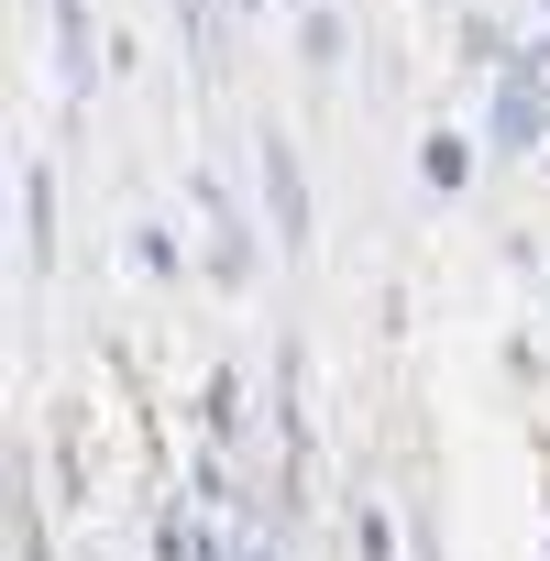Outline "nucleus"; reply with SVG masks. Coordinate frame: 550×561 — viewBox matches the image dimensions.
I'll return each mask as SVG.
<instances>
[{
    "mask_svg": "<svg viewBox=\"0 0 550 561\" xmlns=\"http://www.w3.org/2000/svg\"><path fill=\"white\" fill-rule=\"evenodd\" d=\"M264 209H275V242L309 253V176H298V144L264 133Z\"/></svg>",
    "mask_w": 550,
    "mask_h": 561,
    "instance_id": "nucleus-1",
    "label": "nucleus"
},
{
    "mask_svg": "<svg viewBox=\"0 0 550 561\" xmlns=\"http://www.w3.org/2000/svg\"><path fill=\"white\" fill-rule=\"evenodd\" d=\"M495 144H506V154H539V144H550V100L495 89Z\"/></svg>",
    "mask_w": 550,
    "mask_h": 561,
    "instance_id": "nucleus-2",
    "label": "nucleus"
},
{
    "mask_svg": "<svg viewBox=\"0 0 550 561\" xmlns=\"http://www.w3.org/2000/svg\"><path fill=\"white\" fill-rule=\"evenodd\" d=\"M419 176H429V187H473V133H451V122H440V133L419 144Z\"/></svg>",
    "mask_w": 550,
    "mask_h": 561,
    "instance_id": "nucleus-3",
    "label": "nucleus"
},
{
    "mask_svg": "<svg viewBox=\"0 0 550 561\" xmlns=\"http://www.w3.org/2000/svg\"><path fill=\"white\" fill-rule=\"evenodd\" d=\"M23 242H34V264H56V176L45 165L23 176Z\"/></svg>",
    "mask_w": 550,
    "mask_h": 561,
    "instance_id": "nucleus-4",
    "label": "nucleus"
},
{
    "mask_svg": "<svg viewBox=\"0 0 550 561\" xmlns=\"http://www.w3.org/2000/svg\"><path fill=\"white\" fill-rule=\"evenodd\" d=\"M298 45H309V78H331V67H342V12H309Z\"/></svg>",
    "mask_w": 550,
    "mask_h": 561,
    "instance_id": "nucleus-5",
    "label": "nucleus"
},
{
    "mask_svg": "<svg viewBox=\"0 0 550 561\" xmlns=\"http://www.w3.org/2000/svg\"><path fill=\"white\" fill-rule=\"evenodd\" d=\"M506 89H528V100H550V45H517V56H506Z\"/></svg>",
    "mask_w": 550,
    "mask_h": 561,
    "instance_id": "nucleus-6",
    "label": "nucleus"
}]
</instances>
